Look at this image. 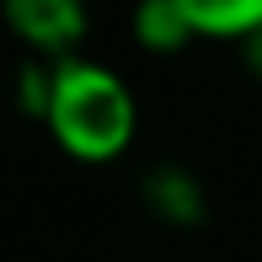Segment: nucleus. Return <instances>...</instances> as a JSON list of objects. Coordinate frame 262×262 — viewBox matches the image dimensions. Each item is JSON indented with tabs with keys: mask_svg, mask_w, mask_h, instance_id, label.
Wrapping results in <instances>:
<instances>
[{
	"mask_svg": "<svg viewBox=\"0 0 262 262\" xmlns=\"http://www.w3.org/2000/svg\"><path fill=\"white\" fill-rule=\"evenodd\" d=\"M27 113L49 128V139L80 166H107L128 156L139 134V97L123 75L97 54H75L64 64H27Z\"/></svg>",
	"mask_w": 262,
	"mask_h": 262,
	"instance_id": "nucleus-1",
	"label": "nucleus"
},
{
	"mask_svg": "<svg viewBox=\"0 0 262 262\" xmlns=\"http://www.w3.org/2000/svg\"><path fill=\"white\" fill-rule=\"evenodd\" d=\"M0 21L32 54V64H64L86 54L91 6L86 0H0Z\"/></svg>",
	"mask_w": 262,
	"mask_h": 262,
	"instance_id": "nucleus-2",
	"label": "nucleus"
},
{
	"mask_svg": "<svg viewBox=\"0 0 262 262\" xmlns=\"http://www.w3.org/2000/svg\"><path fill=\"white\" fill-rule=\"evenodd\" d=\"M128 32L145 54H182L187 43H198V27L187 21V11L177 0H134Z\"/></svg>",
	"mask_w": 262,
	"mask_h": 262,
	"instance_id": "nucleus-3",
	"label": "nucleus"
},
{
	"mask_svg": "<svg viewBox=\"0 0 262 262\" xmlns=\"http://www.w3.org/2000/svg\"><path fill=\"white\" fill-rule=\"evenodd\" d=\"M177 6L209 43H246L262 32V0H177Z\"/></svg>",
	"mask_w": 262,
	"mask_h": 262,
	"instance_id": "nucleus-4",
	"label": "nucleus"
},
{
	"mask_svg": "<svg viewBox=\"0 0 262 262\" xmlns=\"http://www.w3.org/2000/svg\"><path fill=\"white\" fill-rule=\"evenodd\" d=\"M241 54H246V64H252L257 75H262V32H257V38H246V43H241Z\"/></svg>",
	"mask_w": 262,
	"mask_h": 262,
	"instance_id": "nucleus-5",
	"label": "nucleus"
}]
</instances>
